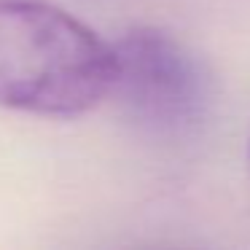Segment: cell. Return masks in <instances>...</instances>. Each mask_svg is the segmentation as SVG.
Masks as SVG:
<instances>
[{"mask_svg":"<svg viewBox=\"0 0 250 250\" xmlns=\"http://www.w3.org/2000/svg\"><path fill=\"white\" fill-rule=\"evenodd\" d=\"M116 81L113 43L41 0H0V108L81 116Z\"/></svg>","mask_w":250,"mask_h":250,"instance_id":"cell-1","label":"cell"},{"mask_svg":"<svg viewBox=\"0 0 250 250\" xmlns=\"http://www.w3.org/2000/svg\"><path fill=\"white\" fill-rule=\"evenodd\" d=\"M248 164H250V143H248Z\"/></svg>","mask_w":250,"mask_h":250,"instance_id":"cell-3","label":"cell"},{"mask_svg":"<svg viewBox=\"0 0 250 250\" xmlns=\"http://www.w3.org/2000/svg\"><path fill=\"white\" fill-rule=\"evenodd\" d=\"M113 92L135 121L162 135L196 126L210 105V81L202 62L175 35L135 27L113 43Z\"/></svg>","mask_w":250,"mask_h":250,"instance_id":"cell-2","label":"cell"}]
</instances>
